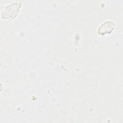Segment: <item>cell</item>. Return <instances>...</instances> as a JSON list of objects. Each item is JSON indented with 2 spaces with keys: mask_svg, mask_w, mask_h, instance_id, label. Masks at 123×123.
<instances>
[{
  "mask_svg": "<svg viewBox=\"0 0 123 123\" xmlns=\"http://www.w3.org/2000/svg\"><path fill=\"white\" fill-rule=\"evenodd\" d=\"M21 3L14 2L5 7L1 13V17L5 19H13L18 14Z\"/></svg>",
  "mask_w": 123,
  "mask_h": 123,
  "instance_id": "6da1fadb",
  "label": "cell"
},
{
  "mask_svg": "<svg viewBox=\"0 0 123 123\" xmlns=\"http://www.w3.org/2000/svg\"><path fill=\"white\" fill-rule=\"evenodd\" d=\"M115 24L111 21H107L101 24L98 28V33L101 35L111 33L115 27Z\"/></svg>",
  "mask_w": 123,
  "mask_h": 123,
  "instance_id": "7a4b0ae2",
  "label": "cell"
}]
</instances>
